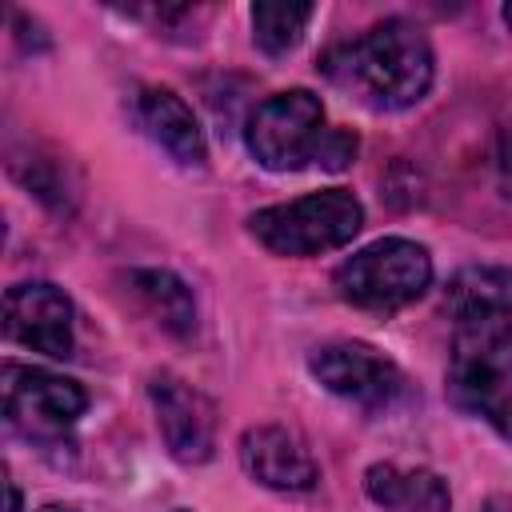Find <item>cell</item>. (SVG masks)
<instances>
[{"instance_id": "cell-1", "label": "cell", "mask_w": 512, "mask_h": 512, "mask_svg": "<svg viewBox=\"0 0 512 512\" xmlns=\"http://www.w3.org/2000/svg\"><path fill=\"white\" fill-rule=\"evenodd\" d=\"M320 72L372 112H404L428 96L436 80V56L420 24L388 16L360 36L332 44L320 60Z\"/></svg>"}, {"instance_id": "cell-2", "label": "cell", "mask_w": 512, "mask_h": 512, "mask_svg": "<svg viewBox=\"0 0 512 512\" xmlns=\"http://www.w3.org/2000/svg\"><path fill=\"white\" fill-rule=\"evenodd\" d=\"M364 228V204L348 188L308 192L288 204H272L248 216V232L272 256H320L344 248Z\"/></svg>"}, {"instance_id": "cell-3", "label": "cell", "mask_w": 512, "mask_h": 512, "mask_svg": "<svg viewBox=\"0 0 512 512\" xmlns=\"http://www.w3.org/2000/svg\"><path fill=\"white\" fill-rule=\"evenodd\" d=\"M336 296L364 312H396L432 288V256L424 244L404 236H384L352 252L332 272Z\"/></svg>"}, {"instance_id": "cell-4", "label": "cell", "mask_w": 512, "mask_h": 512, "mask_svg": "<svg viewBox=\"0 0 512 512\" xmlns=\"http://www.w3.org/2000/svg\"><path fill=\"white\" fill-rule=\"evenodd\" d=\"M324 136H328L324 104L308 88L272 92L252 108L244 124V144L252 160L268 172H296L304 164H316Z\"/></svg>"}, {"instance_id": "cell-5", "label": "cell", "mask_w": 512, "mask_h": 512, "mask_svg": "<svg viewBox=\"0 0 512 512\" xmlns=\"http://www.w3.org/2000/svg\"><path fill=\"white\" fill-rule=\"evenodd\" d=\"M0 384H4V420L28 444L60 448L88 408V392L76 380L56 376L48 368L8 360Z\"/></svg>"}, {"instance_id": "cell-6", "label": "cell", "mask_w": 512, "mask_h": 512, "mask_svg": "<svg viewBox=\"0 0 512 512\" xmlns=\"http://www.w3.org/2000/svg\"><path fill=\"white\" fill-rule=\"evenodd\" d=\"M308 368L316 376V384L348 404H356L360 412L384 416L396 412L400 404L412 400V384L400 372L396 360H388L380 348L364 344V340H332L320 344L308 356Z\"/></svg>"}, {"instance_id": "cell-7", "label": "cell", "mask_w": 512, "mask_h": 512, "mask_svg": "<svg viewBox=\"0 0 512 512\" xmlns=\"http://www.w3.org/2000/svg\"><path fill=\"white\" fill-rule=\"evenodd\" d=\"M448 396L456 408L480 416L504 440H512V344L452 340Z\"/></svg>"}, {"instance_id": "cell-8", "label": "cell", "mask_w": 512, "mask_h": 512, "mask_svg": "<svg viewBox=\"0 0 512 512\" xmlns=\"http://www.w3.org/2000/svg\"><path fill=\"white\" fill-rule=\"evenodd\" d=\"M456 340L512 344V268L468 264L444 284L440 300Z\"/></svg>"}, {"instance_id": "cell-9", "label": "cell", "mask_w": 512, "mask_h": 512, "mask_svg": "<svg viewBox=\"0 0 512 512\" xmlns=\"http://www.w3.org/2000/svg\"><path fill=\"white\" fill-rule=\"evenodd\" d=\"M148 400L160 440L176 464H204L216 452V404L176 372L148 376Z\"/></svg>"}, {"instance_id": "cell-10", "label": "cell", "mask_w": 512, "mask_h": 512, "mask_svg": "<svg viewBox=\"0 0 512 512\" xmlns=\"http://www.w3.org/2000/svg\"><path fill=\"white\" fill-rule=\"evenodd\" d=\"M4 336L28 352L68 360L76 348V312L64 288L24 280L4 292Z\"/></svg>"}, {"instance_id": "cell-11", "label": "cell", "mask_w": 512, "mask_h": 512, "mask_svg": "<svg viewBox=\"0 0 512 512\" xmlns=\"http://www.w3.org/2000/svg\"><path fill=\"white\" fill-rule=\"evenodd\" d=\"M240 468L272 492H312L320 484V468L308 444L284 424H252L240 436Z\"/></svg>"}, {"instance_id": "cell-12", "label": "cell", "mask_w": 512, "mask_h": 512, "mask_svg": "<svg viewBox=\"0 0 512 512\" xmlns=\"http://www.w3.org/2000/svg\"><path fill=\"white\" fill-rule=\"evenodd\" d=\"M132 120L136 128L180 168H204L208 164V140L184 96L160 84H144L132 92Z\"/></svg>"}, {"instance_id": "cell-13", "label": "cell", "mask_w": 512, "mask_h": 512, "mask_svg": "<svg viewBox=\"0 0 512 512\" xmlns=\"http://www.w3.org/2000/svg\"><path fill=\"white\" fill-rule=\"evenodd\" d=\"M364 488L380 512H452L448 484L428 468L376 464L364 472Z\"/></svg>"}, {"instance_id": "cell-14", "label": "cell", "mask_w": 512, "mask_h": 512, "mask_svg": "<svg viewBox=\"0 0 512 512\" xmlns=\"http://www.w3.org/2000/svg\"><path fill=\"white\" fill-rule=\"evenodd\" d=\"M128 292L140 300V308L168 332V336H192L196 332V296L192 288L168 272V268H128L124 272Z\"/></svg>"}, {"instance_id": "cell-15", "label": "cell", "mask_w": 512, "mask_h": 512, "mask_svg": "<svg viewBox=\"0 0 512 512\" xmlns=\"http://www.w3.org/2000/svg\"><path fill=\"white\" fill-rule=\"evenodd\" d=\"M312 4H288V0H260L252 4V40L264 56H284L300 44L308 20H312Z\"/></svg>"}, {"instance_id": "cell-16", "label": "cell", "mask_w": 512, "mask_h": 512, "mask_svg": "<svg viewBox=\"0 0 512 512\" xmlns=\"http://www.w3.org/2000/svg\"><path fill=\"white\" fill-rule=\"evenodd\" d=\"M12 172H16L44 204H52L56 212H72V204H76V184L68 180V164H64V160L44 156V152H32L28 168H16V164H12Z\"/></svg>"}, {"instance_id": "cell-17", "label": "cell", "mask_w": 512, "mask_h": 512, "mask_svg": "<svg viewBox=\"0 0 512 512\" xmlns=\"http://www.w3.org/2000/svg\"><path fill=\"white\" fill-rule=\"evenodd\" d=\"M356 136L352 132H344V128H328V136H324V148H320V160H316V168H328V172H340V168H348L352 160H356Z\"/></svg>"}, {"instance_id": "cell-18", "label": "cell", "mask_w": 512, "mask_h": 512, "mask_svg": "<svg viewBox=\"0 0 512 512\" xmlns=\"http://www.w3.org/2000/svg\"><path fill=\"white\" fill-rule=\"evenodd\" d=\"M496 172H500V188H504V196H512V124H504V132H500Z\"/></svg>"}, {"instance_id": "cell-19", "label": "cell", "mask_w": 512, "mask_h": 512, "mask_svg": "<svg viewBox=\"0 0 512 512\" xmlns=\"http://www.w3.org/2000/svg\"><path fill=\"white\" fill-rule=\"evenodd\" d=\"M484 512H512V496H492L484 504Z\"/></svg>"}, {"instance_id": "cell-20", "label": "cell", "mask_w": 512, "mask_h": 512, "mask_svg": "<svg viewBox=\"0 0 512 512\" xmlns=\"http://www.w3.org/2000/svg\"><path fill=\"white\" fill-rule=\"evenodd\" d=\"M8 512H24V500H20V488L8 480Z\"/></svg>"}, {"instance_id": "cell-21", "label": "cell", "mask_w": 512, "mask_h": 512, "mask_svg": "<svg viewBox=\"0 0 512 512\" xmlns=\"http://www.w3.org/2000/svg\"><path fill=\"white\" fill-rule=\"evenodd\" d=\"M36 512H80V508H72V504H44V508H36Z\"/></svg>"}, {"instance_id": "cell-22", "label": "cell", "mask_w": 512, "mask_h": 512, "mask_svg": "<svg viewBox=\"0 0 512 512\" xmlns=\"http://www.w3.org/2000/svg\"><path fill=\"white\" fill-rule=\"evenodd\" d=\"M500 16H504V24L512 28V4H504V12H500Z\"/></svg>"}]
</instances>
